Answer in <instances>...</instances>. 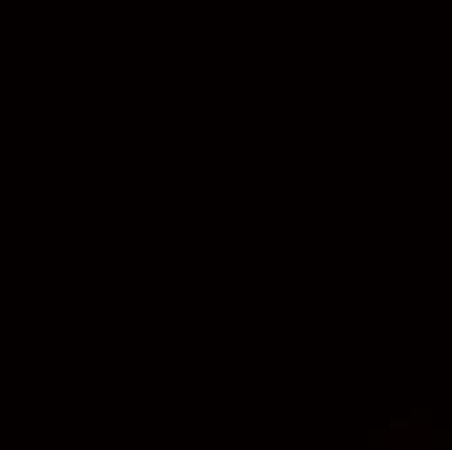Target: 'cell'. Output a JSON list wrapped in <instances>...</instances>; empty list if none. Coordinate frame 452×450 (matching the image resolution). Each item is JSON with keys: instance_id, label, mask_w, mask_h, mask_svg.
Segmentation results:
<instances>
[{"instance_id": "6da1fadb", "label": "cell", "mask_w": 452, "mask_h": 450, "mask_svg": "<svg viewBox=\"0 0 452 450\" xmlns=\"http://www.w3.org/2000/svg\"><path fill=\"white\" fill-rule=\"evenodd\" d=\"M411 421L408 419H390V429H408Z\"/></svg>"}]
</instances>
